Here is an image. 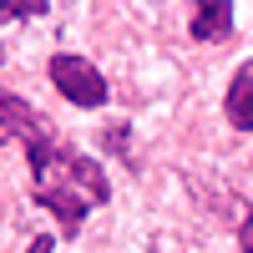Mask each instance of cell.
<instances>
[{"mask_svg": "<svg viewBox=\"0 0 253 253\" xmlns=\"http://www.w3.org/2000/svg\"><path fill=\"white\" fill-rule=\"evenodd\" d=\"M20 15H46V0H0V20H20Z\"/></svg>", "mask_w": 253, "mask_h": 253, "instance_id": "8992f818", "label": "cell"}, {"mask_svg": "<svg viewBox=\"0 0 253 253\" xmlns=\"http://www.w3.org/2000/svg\"><path fill=\"white\" fill-rule=\"evenodd\" d=\"M26 253H51V238H31V248Z\"/></svg>", "mask_w": 253, "mask_h": 253, "instance_id": "52a82bcc", "label": "cell"}, {"mask_svg": "<svg viewBox=\"0 0 253 253\" xmlns=\"http://www.w3.org/2000/svg\"><path fill=\"white\" fill-rule=\"evenodd\" d=\"M228 122L238 126V132H253V61L233 71V86H228V101H223Z\"/></svg>", "mask_w": 253, "mask_h": 253, "instance_id": "277c9868", "label": "cell"}, {"mask_svg": "<svg viewBox=\"0 0 253 253\" xmlns=\"http://www.w3.org/2000/svg\"><path fill=\"white\" fill-rule=\"evenodd\" d=\"M26 157H31V177H36V198L56 213L61 223V233H81V223H86L91 208L107 203V172L91 162V157H81L71 152L66 142H56V137H41L26 147Z\"/></svg>", "mask_w": 253, "mask_h": 253, "instance_id": "6da1fadb", "label": "cell"}, {"mask_svg": "<svg viewBox=\"0 0 253 253\" xmlns=\"http://www.w3.org/2000/svg\"><path fill=\"white\" fill-rule=\"evenodd\" d=\"M41 137H51V122L41 117L36 107H26L20 96H10V91H0V147L5 142H41Z\"/></svg>", "mask_w": 253, "mask_h": 253, "instance_id": "3957f363", "label": "cell"}, {"mask_svg": "<svg viewBox=\"0 0 253 253\" xmlns=\"http://www.w3.org/2000/svg\"><path fill=\"white\" fill-rule=\"evenodd\" d=\"M243 253H253V218L243 223Z\"/></svg>", "mask_w": 253, "mask_h": 253, "instance_id": "ba28073f", "label": "cell"}, {"mask_svg": "<svg viewBox=\"0 0 253 253\" xmlns=\"http://www.w3.org/2000/svg\"><path fill=\"white\" fill-rule=\"evenodd\" d=\"M187 31H193L198 41H223L228 31H233V5H228V0H208V5L193 10Z\"/></svg>", "mask_w": 253, "mask_h": 253, "instance_id": "5b68a950", "label": "cell"}, {"mask_svg": "<svg viewBox=\"0 0 253 253\" xmlns=\"http://www.w3.org/2000/svg\"><path fill=\"white\" fill-rule=\"evenodd\" d=\"M51 86L71 101V107H107V96H112V86H107V76H101L91 61H81V56H71V51H61V56H51Z\"/></svg>", "mask_w": 253, "mask_h": 253, "instance_id": "7a4b0ae2", "label": "cell"}]
</instances>
